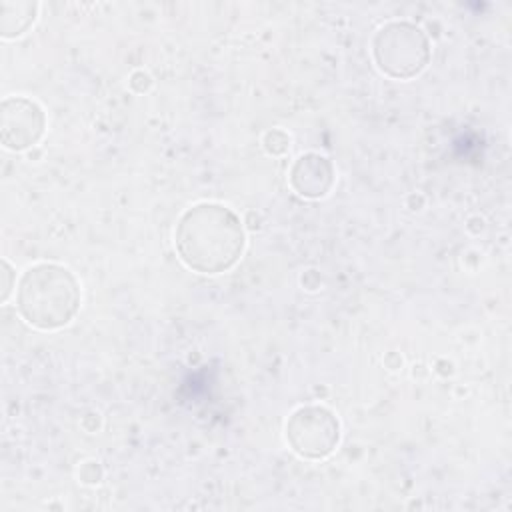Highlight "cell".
I'll use <instances>...</instances> for the list:
<instances>
[{
  "instance_id": "6da1fadb",
  "label": "cell",
  "mask_w": 512,
  "mask_h": 512,
  "mask_svg": "<svg viewBox=\"0 0 512 512\" xmlns=\"http://www.w3.org/2000/svg\"><path fill=\"white\" fill-rule=\"evenodd\" d=\"M174 246L186 268L200 274H222L242 258L246 234L238 214L228 206L200 202L180 216Z\"/></svg>"
},
{
  "instance_id": "7a4b0ae2",
  "label": "cell",
  "mask_w": 512,
  "mask_h": 512,
  "mask_svg": "<svg viewBox=\"0 0 512 512\" xmlns=\"http://www.w3.org/2000/svg\"><path fill=\"white\" fill-rule=\"evenodd\" d=\"M80 284L60 264L40 262L30 266L18 282L16 308L20 316L38 330H60L80 310Z\"/></svg>"
},
{
  "instance_id": "3957f363",
  "label": "cell",
  "mask_w": 512,
  "mask_h": 512,
  "mask_svg": "<svg viewBox=\"0 0 512 512\" xmlns=\"http://www.w3.org/2000/svg\"><path fill=\"white\" fill-rule=\"evenodd\" d=\"M378 70L394 80L418 76L430 62V42L422 28L410 22H388L372 38Z\"/></svg>"
},
{
  "instance_id": "277c9868",
  "label": "cell",
  "mask_w": 512,
  "mask_h": 512,
  "mask_svg": "<svg viewBox=\"0 0 512 512\" xmlns=\"http://www.w3.org/2000/svg\"><path fill=\"white\" fill-rule=\"evenodd\" d=\"M286 440L300 458L322 460L340 442V422L324 406H300L286 422Z\"/></svg>"
},
{
  "instance_id": "5b68a950",
  "label": "cell",
  "mask_w": 512,
  "mask_h": 512,
  "mask_svg": "<svg viewBox=\"0 0 512 512\" xmlns=\"http://www.w3.org/2000/svg\"><path fill=\"white\" fill-rule=\"evenodd\" d=\"M46 130V114L30 98L10 96L0 106V140L14 152L28 150L38 144Z\"/></svg>"
},
{
  "instance_id": "8992f818",
  "label": "cell",
  "mask_w": 512,
  "mask_h": 512,
  "mask_svg": "<svg viewBox=\"0 0 512 512\" xmlns=\"http://www.w3.org/2000/svg\"><path fill=\"white\" fill-rule=\"evenodd\" d=\"M290 186L304 198H324L334 184V166L326 156L308 152L296 158L290 168Z\"/></svg>"
},
{
  "instance_id": "52a82bcc",
  "label": "cell",
  "mask_w": 512,
  "mask_h": 512,
  "mask_svg": "<svg viewBox=\"0 0 512 512\" xmlns=\"http://www.w3.org/2000/svg\"><path fill=\"white\" fill-rule=\"evenodd\" d=\"M36 2H2L0 4V34L2 38L22 36L36 20Z\"/></svg>"
},
{
  "instance_id": "ba28073f",
  "label": "cell",
  "mask_w": 512,
  "mask_h": 512,
  "mask_svg": "<svg viewBox=\"0 0 512 512\" xmlns=\"http://www.w3.org/2000/svg\"><path fill=\"white\" fill-rule=\"evenodd\" d=\"M264 148L270 154H284L290 148V136L284 130H268L264 136Z\"/></svg>"
},
{
  "instance_id": "9c48e42d",
  "label": "cell",
  "mask_w": 512,
  "mask_h": 512,
  "mask_svg": "<svg viewBox=\"0 0 512 512\" xmlns=\"http://www.w3.org/2000/svg\"><path fill=\"white\" fill-rule=\"evenodd\" d=\"M12 278H14V272H12L10 264L6 260H2V294H0L2 302H6L12 292Z\"/></svg>"
}]
</instances>
